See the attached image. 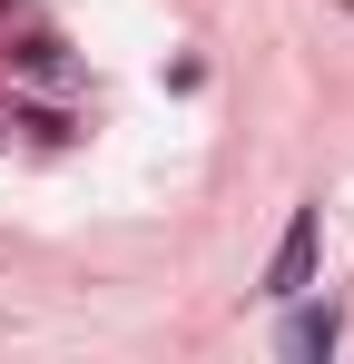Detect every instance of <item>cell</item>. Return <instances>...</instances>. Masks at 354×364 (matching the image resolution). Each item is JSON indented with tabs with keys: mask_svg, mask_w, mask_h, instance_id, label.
<instances>
[{
	"mask_svg": "<svg viewBox=\"0 0 354 364\" xmlns=\"http://www.w3.org/2000/svg\"><path fill=\"white\" fill-rule=\"evenodd\" d=\"M315 246H325L315 207H295V217H286V237H276V266H266V296H276V305H295L305 286H315Z\"/></svg>",
	"mask_w": 354,
	"mask_h": 364,
	"instance_id": "6da1fadb",
	"label": "cell"
},
{
	"mask_svg": "<svg viewBox=\"0 0 354 364\" xmlns=\"http://www.w3.org/2000/svg\"><path fill=\"white\" fill-rule=\"evenodd\" d=\"M335 345H345V315H335V305H295V325H286V355L325 364Z\"/></svg>",
	"mask_w": 354,
	"mask_h": 364,
	"instance_id": "7a4b0ae2",
	"label": "cell"
}]
</instances>
